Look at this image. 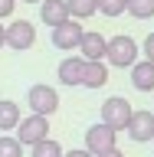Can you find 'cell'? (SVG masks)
Wrapping results in <instances>:
<instances>
[{
    "label": "cell",
    "mask_w": 154,
    "mask_h": 157,
    "mask_svg": "<svg viewBox=\"0 0 154 157\" xmlns=\"http://www.w3.org/2000/svg\"><path fill=\"white\" fill-rule=\"evenodd\" d=\"M105 59H108V66H115V69H131L138 62V43L131 36H112L108 39V49H105Z\"/></svg>",
    "instance_id": "1"
},
{
    "label": "cell",
    "mask_w": 154,
    "mask_h": 157,
    "mask_svg": "<svg viewBox=\"0 0 154 157\" xmlns=\"http://www.w3.org/2000/svg\"><path fill=\"white\" fill-rule=\"evenodd\" d=\"M131 115H135V108H131V101L121 95H112L102 101V124H108L112 131H125L128 121H131Z\"/></svg>",
    "instance_id": "2"
},
{
    "label": "cell",
    "mask_w": 154,
    "mask_h": 157,
    "mask_svg": "<svg viewBox=\"0 0 154 157\" xmlns=\"http://www.w3.org/2000/svg\"><path fill=\"white\" fill-rule=\"evenodd\" d=\"M26 105H30V115H43V118H49V115H56V108H59V92L53 85H30V92H26Z\"/></svg>",
    "instance_id": "3"
},
{
    "label": "cell",
    "mask_w": 154,
    "mask_h": 157,
    "mask_svg": "<svg viewBox=\"0 0 154 157\" xmlns=\"http://www.w3.org/2000/svg\"><path fill=\"white\" fill-rule=\"evenodd\" d=\"M46 137H49V118H43V115H30L17 124V141L23 147H36Z\"/></svg>",
    "instance_id": "4"
},
{
    "label": "cell",
    "mask_w": 154,
    "mask_h": 157,
    "mask_svg": "<svg viewBox=\"0 0 154 157\" xmlns=\"http://www.w3.org/2000/svg\"><path fill=\"white\" fill-rule=\"evenodd\" d=\"M3 43H7L10 49H17V52H26V49H33V43H36V26H33L30 20H13V23L3 29Z\"/></svg>",
    "instance_id": "5"
},
{
    "label": "cell",
    "mask_w": 154,
    "mask_h": 157,
    "mask_svg": "<svg viewBox=\"0 0 154 157\" xmlns=\"http://www.w3.org/2000/svg\"><path fill=\"white\" fill-rule=\"evenodd\" d=\"M115 137H118V131H112L108 124H92L85 131V151L92 157H98V154H108V151H115Z\"/></svg>",
    "instance_id": "6"
},
{
    "label": "cell",
    "mask_w": 154,
    "mask_h": 157,
    "mask_svg": "<svg viewBox=\"0 0 154 157\" xmlns=\"http://www.w3.org/2000/svg\"><path fill=\"white\" fill-rule=\"evenodd\" d=\"M82 36H85L82 23H79V20H66L62 26H56V29H53V46H56V49H62V52H72V49H79Z\"/></svg>",
    "instance_id": "7"
},
{
    "label": "cell",
    "mask_w": 154,
    "mask_h": 157,
    "mask_svg": "<svg viewBox=\"0 0 154 157\" xmlns=\"http://www.w3.org/2000/svg\"><path fill=\"white\" fill-rule=\"evenodd\" d=\"M128 137L144 144V141H154V111H135L131 121H128Z\"/></svg>",
    "instance_id": "8"
},
{
    "label": "cell",
    "mask_w": 154,
    "mask_h": 157,
    "mask_svg": "<svg viewBox=\"0 0 154 157\" xmlns=\"http://www.w3.org/2000/svg\"><path fill=\"white\" fill-rule=\"evenodd\" d=\"M79 49H82V59H85V62H105L108 39L102 36V33H85L82 43H79Z\"/></svg>",
    "instance_id": "9"
},
{
    "label": "cell",
    "mask_w": 154,
    "mask_h": 157,
    "mask_svg": "<svg viewBox=\"0 0 154 157\" xmlns=\"http://www.w3.org/2000/svg\"><path fill=\"white\" fill-rule=\"evenodd\" d=\"M39 20L46 23V26H62L69 20V7H66V0H43L39 3Z\"/></svg>",
    "instance_id": "10"
},
{
    "label": "cell",
    "mask_w": 154,
    "mask_h": 157,
    "mask_svg": "<svg viewBox=\"0 0 154 157\" xmlns=\"http://www.w3.org/2000/svg\"><path fill=\"white\" fill-rule=\"evenodd\" d=\"M82 69H85V59L82 56H69V59H62V62H59V82H62V85H82Z\"/></svg>",
    "instance_id": "11"
},
{
    "label": "cell",
    "mask_w": 154,
    "mask_h": 157,
    "mask_svg": "<svg viewBox=\"0 0 154 157\" xmlns=\"http://www.w3.org/2000/svg\"><path fill=\"white\" fill-rule=\"evenodd\" d=\"M131 85L138 92H154V62L138 59L135 66H131Z\"/></svg>",
    "instance_id": "12"
},
{
    "label": "cell",
    "mask_w": 154,
    "mask_h": 157,
    "mask_svg": "<svg viewBox=\"0 0 154 157\" xmlns=\"http://www.w3.org/2000/svg\"><path fill=\"white\" fill-rule=\"evenodd\" d=\"M108 82V66L105 62H85L82 69V85L85 88H102Z\"/></svg>",
    "instance_id": "13"
},
{
    "label": "cell",
    "mask_w": 154,
    "mask_h": 157,
    "mask_svg": "<svg viewBox=\"0 0 154 157\" xmlns=\"http://www.w3.org/2000/svg\"><path fill=\"white\" fill-rule=\"evenodd\" d=\"M20 121H23L20 105H17V101H10V98H0V131H17Z\"/></svg>",
    "instance_id": "14"
},
{
    "label": "cell",
    "mask_w": 154,
    "mask_h": 157,
    "mask_svg": "<svg viewBox=\"0 0 154 157\" xmlns=\"http://www.w3.org/2000/svg\"><path fill=\"white\" fill-rule=\"evenodd\" d=\"M66 7H69V20H89L92 13H98L95 0H66Z\"/></svg>",
    "instance_id": "15"
},
{
    "label": "cell",
    "mask_w": 154,
    "mask_h": 157,
    "mask_svg": "<svg viewBox=\"0 0 154 157\" xmlns=\"http://www.w3.org/2000/svg\"><path fill=\"white\" fill-rule=\"evenodd\" d=\"M30 157H66V151L59 147V141L46 137V141H39L36 147H30Z\"/></svg>",
    "instance_id": "16"
},
{
    "label": "cell",
    "mask_w": 154,
    "mask_h": 157,
    "mask_svg": "<svg viewBox=\"0 0 154 157\" xmlns=\"http://www.w3.org/2000/svg\"><path fill=\"white\" fill-rule=\"evenodd\" d=\"M135 20H151L154 17V0H128V10Z\"/></svg>",
    "instance_id": "17"
},
{
    "label": "cell",
    "mask_w": 154,
    "mask_h": 157,
    "mask_svg": "<svg viewBox=\"0 0 154 157\" xmlns=\"http://www.w3.org/2000/svg\"><path fill=\"white\" fill-rule=\"evenodd\" d=\"M0 157H23V144L10 134H0Z\"/></svg>",
    "instance_id": "18"
},
{
    "label": "cell",
    "mask_w": 154,
    "mask_h": 157,
    "mask_svg": "<svg viewBox=\"0 0 154 157\" xmlns=\"http://www.w3.org/2000/svg\"><path fill=\"white\" fill-rule=\"evenodd\" d=\"M98 3V13H105V17H121L128 10V0H95Z\"/></svg>",
    "instance_id": "19"
},
{
    "label": "cell",
    "mask_w": 154,
    "mask_h": 157,
    "mask_svg": "<svg viewBox=\"0 0 154 157\" xmlns=\"http://www.w3.org/2000/svg\"><path fill=\"white\" fill-rule=\"evenodd\" d=\"M141 49H144V59H148V62H154V33H148V36H144Z\"/></svg>",
    "instance_id": "20"
},
{
    "label": "cell",
    "mask_w": 154,
    "mask_h": 157,
    "mask_svg": "<svg viewBox=\"0 0 154 157\" xmlns=\"http://www.w3.org/2000/svg\"><path fill=\"white\" fill-rule=\"evenodd\" d=\"M13 7H17V0H0V20H7L13 13Z\"/></svg>",
    "instance_id": "21"
},
{
    "label": "cell",
    "mask_w": 154,
    "mask_h": 157,
    "mask_svg": "<svg viewBox=\"0 0 154 157\" xmlns=\"http://www.w3.org/2000/svg\"><path fill=\"white\" fill-rule=\"evenodd\" d=\"M66 157H92V154H89L85 147H79V151H69V154H66Z\"/></svg>",
    "instance_id": "22"
},
{
    "label": "cell",
    "mask_w": 154,
    "mask_h": 157,
    "mask_svg": "<svg viewBox=\"0 0 154 157\" xmlns=\"http://www.w3.org/2000/svg\"><path fill=\"white\" fill-rule=\"evenodd\" d=\"M98 157H125V154H121V151L115 147V151H108V154H98Z\"/></svg>",
    "instance_id": "23"
},
{
    "label": "cell",
    "mask_w": 154,
    "mask_h": 157,
    "mask_svg": "<svg viewBox=\"0 0 154 157\" xmlns=\"http://www.w3.org/2000/svg\"><path fill=\"white\" fill-rule=\"evenodd\" d=\"M3 29H7V26H3V23H0V49L7 46V43H3Z\"/></svg>",
    "instance_id": "24"
},
{
    "label": "cell",
    "mask_w": 154,
    "mask_h": 157,
    "mask_svg": "<svg viewBox=\"0 0 154 157\" xmlns=\"http://www.w3.org/2000/svg\"><path fill=\"white\" fill-rule=\"evenodd\" d=\"M23 3H43V0H23Z\"/></svg>",
    "instance_id": "25"
},
{
    "label": "cell",
    "mask_w": 154,
    "mask_h": 157,
    "mask_svg": "<svg viewBox=\"0 0 154 157\" xmlns=\"http://www.w3.org/2000/svg\"><path fill=\"white\" fill-rule=\"evenodd\" d=\"M151 144H154V141H151Z\"/></svg>",
    "instance_id": "26"
}]
</instances>
